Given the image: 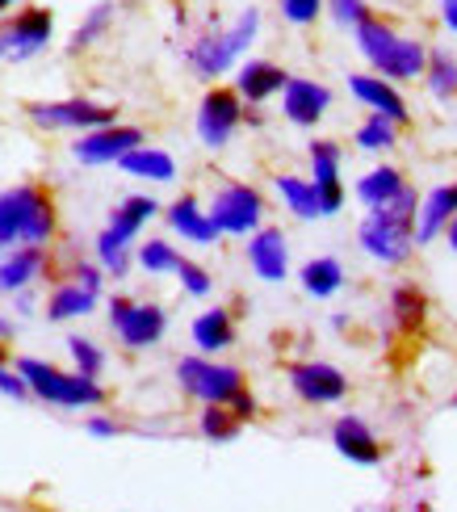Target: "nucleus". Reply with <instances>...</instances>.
I'll return each instance as SVG.
<instances>
[{
    "label": "nucleus",
    "instance_id": "obj_29",
    "mask_svg": "<svg viewBox=\"0 0 457 512\" xmlns=\"http://www.w3.org/2000/svg\"><path fill=\"white\" fill-rule=\"evenodd\" d=\"M344 282H348V269H344L340 256H332V252L311 256V261L298 265V286H302V294L319 298V303H323V298H336V294L344 290Z\"/></svg>",
    "mask_w": 457,
    "mask_h": 512
},
{
    "label": "nucleus",
    "instance_id": "obj_44",
    "mask_svg": "<svg viewBox=\"0 0 457 512\" xmlns=\"http://www.w3.org/2000/svg\"><path fill=\"white\" fill-rule=\"evenodd\" d=\"M0 395H5V399H13V403H26V399H30L26 378H21L13 366H5V370H0Z\"/></svg>",
    "mask_w": 457,
    "mask_h": 512
},
{
    "label": "nucleus",
    "instance_id": "obj_34",
    "mask_svg": "<svg viewBox=\"0 0 457 512\" xmlns=\"http://www.w3.org/2000/svg\"><path fill=\"white\" fill-rule=\"evenodd\" d=\"M93 261L101 265L105 277H114V282H126L130 269H135V244H126L118 240L114 231H97V240H93Z\"/></svg>",
    "mask_w": 457,
    "mask_h": 512
},
{
    "label": "nucleus",
    "instance_id": "obj_16",
    "mask_svg": "<svg viewBox=\"0 0 457 512\" xmlns=\"http://www.w3.org/2000/svg\"><path fill=\"white\" fill-rule=\"evenodd\" d=\"M332 450L353 466H382L386 462V445H382L378 429L357 412H344L332 420Z\"/></svg>",
    "mask_w": 457,
    "mask_h": 512
},
{
    "label": "nucleus",
    "instance_id": "obj_6",
    "mask_svg": "<svg viewBox=\"0 0 457 512\" xmlns=\"http://www.w3.org/2000/svg\"><path fill=\"white\" fill-rule=\"evenodd\" d=\"M105 324L126 353H147L168 336V307L156 298L110 294L105 298Z\"/></svg>",
    "mask_w": 457,
    "mask_h": 512
},
{
    "label": "nucleus",
    "instance_id": "obj_25",
    "mask_svg": "<svg viewBox=\"0 0 457 512\" xmlns=\"http://www.w3.org/2000/svg\"><path fill=\"white\" fill-rule=\"evenodd\" d=\"M407 185H411V181H407V173H403L399 164L378 160V164H369L365 173L357 177L353 198H357L365 210H378V206H390V202H395Z\"/></svg>",
    "mask_w": 457,
    "mask_h": 512
},
{
    "label": "nucleus",
    "instance_id": "obj_33",
    "mask_svg": "<svg viewBox=\"0 0 457 512\" xmlns=\"http://www.w3.org/2000/svg\"><path fill=\"white\" fill-rule=\"evenodd\" d=\"M114 13H118V5L114 0H101V5H93L89 13H84V21L72 30V38H68V55L72 59H80V55H89L97 42L110 34V26H114Z\"/></svg>",
    "mask_w": 457,
    "mask_h": 512
},
{
    "label": "nucleus",
    "instance_id": "obj_10",
    "mask_svg": "<svg viewBox=\"0 0 457 512\" xmlns=\"http://www.w3.org/2000/svg\"><path fill=\"white\" fill-rule=\"evenodd\" d=\"M193 131L206 152H227L231 139L244 131V101L235 97L231 84H210L193 114Z\"/></svg>",
    "mask_w": 457,
    "mask_h": 512
},
{
    "label": "nucleus",
    "instance_id": "obj_39",
    "mask_svg": "<svg viewBox=\"0 0 457 512\" xmlns=\"http://www.w3.org/2000/svg\"><path fill=\"white\" fill-rule=\"evenodd\" d=\"M177 277V286H181V294H189V298H210L214 294V273L202 265V261H181V269L172 273Z\"/></svg>",
    "mask_w": 457,
    "mask_h": 512
},
{
    "label": "nucleus",
    "instance_id": "obj_24",
    "mask_svg": "<svg viewBox=\"0 0 457 512\" xmlns=\"http://www.w3.org/2000/svg\"><path fill=\"white\" fill-rule=\"evenodd\" d=\"M453 215H457V181L432 185L428 194L420 198V206H416V248L437 244Z\"/></svg>",
    "mask_w": 457,
    "mask_h": 512
},
{
    "label": "nucleus",
    "instance_id": "obj_18",
    "mask_svg": "<svg viewBox=\"0 0 457 512\" xmlns=\"http://www.w3.org/2000/svg\"><path fill=\"white\" fill-rule=\"evenodd\" d=\"M51 269H55L51 248L17 244L9 252H0V294L13 298L21 290H38V282H47Z\"/></svg>",
    "mask_w": 457,
    "mask_h": 512
},
{
    "label": "nucleus",
    "instance_id": "obj_38",
    "mask_svg": "<svg viewBox=\"0 0 457 512\" xmlns=\"http://www.w3.org/2000/svg\"><path fill=\"white\" fill-rule=\"evenodd\" d=\"M198 433H202L206 441L227 445V441H235L239 433H244V424H239L227 408H198Z\"/></svg>",
    "mask_w": 457,
    "mask_h": 512
},
{
    "label": "nucleus",
    "instance_id": "obj_8",
    "mask_svg": "<svg viewBox=\"0 0 457 512\" xmlns=\"http://www.w3.org/2000/svg\"><path fill=\"white\" fill-rule=\"evenodd\" d=\"M26 118L38 131H68V135H84L97 131V126L118 122V105H105L93 97H59V101H26Z\"/></svg>",
    "mask_w": 457,
    "mask_h": 512
},
{
    "label": "nucleus",
    "instance_id": "obj_23",
    "mask_svg": "<svg viewBox=\"0 0 457 512\" xmlns=\"http://www.w3.org/2000/svg\"><path fill=\"white\" fill-rule=\"evenodd\" d=\"M189 340H193V349H198L202 357H223L227 349H235V340H239V324H235V311L231 307H206L193 315V324H189Z\"/></svg>",
    "mask_w": 457,
    "mask_h": 512
},
{
    "label": "nucleus",
    "instance_id": "obj_43",
    "mask_svg": "<svg viewBox=\"0 0 457 512\" xmlns=\"http://www.w3.org/2000/svg\"><path fill=\"white\" fill-rule=\"evenodd\" d=\"M227 412H231L239 424H252V420H260V399H256V391H252V387H244L239 395H231Z\"/></svg>",
    "mask_w": 457,
    "mask_h": 512
},
{
    "label": "nucleus",
    "instance_id": "obj_36",
    "mask_svg": "<svg viewBox=\"0 0 457 512\" xmlns=\"http://www.w3.org/2000/svg\"><path fill=\"white\" fill-rule=\"evenodd\" d=\"M63 349H68V357H72V370L84 374V378H101L105 366H110V353L101 349V340L84 336V332H68Z\"/></svg>",
    "mask_w": 457,
    "mask_h": 512
},
{
    "label": "nucleus",
    "instance_id": "obj_15",
    "mask_svg": "<svg viewBox=\"0 0 457 512\" xmlns=\"http://www.w3.org/2000/svg\"><path fill=\"white\" fill-rule=\"evenodd\" d=\"M244 261L256 273V282L281 286L290 277V236L277 223H265L244 240Z\"/></svg>",
    "mask_w": 457,
    "mask_h": 512
},
{
    "label": "nucleus",
    "instance_id": "obj_50",
    "mask_svg": "<svg viewBox=\"0 0 457 512\" xmlns=\"http://www.w3.org/2000/svg\"><path fill=\"white\" fill-rule=\"evenodd\" d=\"M13 9H21V0H0V17H9Z\"/></svg>",
    "mask_w": 457,
    "mask_h": 512
},
{
    "label": "nucleus",
    "instance_id": "obj_20",
    "mask_svg": "<svg viewBox=\"0 0 457 512\" xmlns=\"http://www.w3.org/2000/svg\"><path fill=\"white\" fill-rule=\"evenodd\" d=\"M164 223H168V231L177 240H185V244H193V248H214L219 244V231H214V223H210V215H206V202L198 198V194H181V198H172L164 210Z\"/></svg>",
    "mask_w": 457,
    "mask_h": 512
},
{
    "label": "nucleus",
    "instance_id": "obj_45",
    "mask_svg": "<svg viewBox=\"0 0 457 512\" xmlns=\"http://www.w3.org/2000/svg\"><path fill=\"white\" fill-rule=\"evenodd\" d=\"M13 319H34L38 315V290H21V294H13V311H9Z\"/></svg>",
    "mask_w": 457,
    "mask_h": 512
},
{
    "label": "nucleus",
    "instance_id": "obj_19",
    "mask_svg": "<svg viewBox=\"0 0 457 512\" xmlns=\"http://www.w3.org/2000/svg\"><path fill=\"white\" fill-rule=\"evenodd\" d=\"M286 80H290V72L281 68V63H273V59H244L235 68L231 89H235V97L244 101V105H260V110H265L269 101L281 97Z\"/></svg>",
    "mask_w": 457,
    "mask_h": 512
},
{
    "label": "nucleus",
    "instance_id": "obj_9",
    "mask_svg": "<svg viewBox=\"0 0 457 512\" xmlns=\"http://www.w3.org/2000/svg\"><path fill=\"white\" fill-rule=\"evenodd\" d=\"M55 38V13L47 5H21L17 13L0 17V59L5 63H30L51 47Z\"/></svg>",
    "mask_w": 457,
    "mask_h": 512
},
{
    "label": "nucleus",
    "instance_id": "obj_5",
    "mask_svg": "<svg viewBox=\"0 0 457 512\" xmlns=\"http://www.w3.org/2000/svg\"><path fill=\"white\" fill-rule=\"evenodd\" d=\"M177 387L185 399H193L198 408H227L231 395H239L248 387V374L223 357H202V353H185L177 357Z\"/></svg>",
    "mask_w": 457,
    "mask_h": 512
},
{
    "label": "nucleus",
    "instance_id": "obj_37",
    "mask_svg": "<svg viewBox=\"0 0 457 512\" xmlns=\"http://www.w3.org/2000/svg\"><path fill=\"white\" fill-rule=\"evenodd\" d=\"M395 38H399V30L390 26V21H386L382 13H369V17L361 21V26L353 30V42H357V51H361V59H365V63H374L378 55H386V47H390Z\"/></svg>",
    "mask_w": 457,
    "mask_h": 512
},
{
    "label": "nucleus",
    "instance_id": "obj_49",
    "mask_svg": "<svg viewBox=\"0 0 457 512\" xmlns=\"http://www.w3.org/2000/svg\"><path fill=\"white\" fill-rule=\"evenodd\" d=\"M441 240H445V244H449V252L457 256V215H453V219H449V227L441 231Z\"/></svg>",
    "mask_w": 457,
    "mask_h": 512
},
{
    "label": "nucleus",
    "instance_id": "obj_17",
    "mask_svg": "<svg viewBox=\"0 0 457 512\" xmlns=\"http://www.w3.org/2000/svg\"><path fill=\"white\" fill-rule=\"evenodd\" d=\"M348 97L353 101H361L369 114H382V118H390L403 131V126H411V105H407V97H403V89L399 84H390V80H382V76H374V72H348Z\"/></svg>",
    "mask_w": 457,
    "mask_h": 512
},
{
    "label": "nucleus",
    "instance_id": "obj_32",
    "mask_svg": "<svg viewBox=\"0 0 457 512\" xmlns=\"http://www.w3.org/2000/svg\"><path fill=\"white\" fill-rule=\"evenodd\" d=\"M420 80L432 101H453L457 97V55L449 47H428V63Z\"/></svg>",
    "mask_w": 457,
    "mask_h": 512
},
{
    "label": "nucleus",
    "instance_id": "obj_48",
    "mask_svg": "<svg viewBox=\"0 0 457 512\" xmlns=\"http://www.w3.org/2000/svg\"><path fill=\"white\" fill-rule=\"evenodd\" d=\"M441 21H445V30L457 38V0H441Z\"/></svg>",
    "mask_w": 457,
    "mask_h": 512
},
{
    "label": "nucleus",
    "instance_id": "obj_51",
    "mask_svg": "<svg viewBox=\"0 0 457 512\" xmlns=\"http://www.w3.org/2000/svg\"><path fill=\"white\" fill-rule=\"evenodd\" d=\"M5 366H13V353H9V345H0V370Z\"/></svg>",
    "mask_w": 457,
    "mask_h": 512
},
{
    "label": "nucleus",
    "instance_id": "obj_41",
    "mask_svg": "<svg viewBox=\"0 0 457 512\" xmlns=\"http://www.w3.org/2000/svg\"><path fill=\"white\" fill-rule=\"evenodd\" d=\"M277 9H281V17H286L290 26L307 30L323 17V0H277Z\"/></svg>",
    "mask_w": 457,
    "mask_h": 512
},
{
    "label": "nucleus",
    "instance_id": "obj_40",
    "mask_svg": "<svg viewBox=\"0 0 457 512\" xmlns=\"http://www.w3.org/2000/svg\"><path fill=\"white\" fill-rule=\"evenodd\" d=\"M374 13L365 0H323V17H332L340 30H357L361 21Z\"/></svg>",
    "mask_w": 457,
    "mask_h": 512
},
{
    "label": "nucleus",
    "instance_id": "obj_22",
    "mask_svg": "<svg viewBox=\"0 0 457 512\" xmlns=\"http://www.w3.org/2000/svg\"><path fill=\"white\" fill-rule=\"evenodd\" d=\"M386 315H390V324H395L399 336H420L428 328L432 303H428V294L420 290V282L399 277V282L386 290Z\"/></svg>",
    "mask_w": 457,
    "mask_h": 512
},
{
    "label": "nucleus",
    "instance_id": "obj_13",
    "mask_svg": "<svg viewBox=\"0 0 457 512\" xmlns=\"http://www.w3.org/2000/svg\"><path fill=\"white\" fill-rule=\"evenodd\" d=\"M147 143V131L135 122H110V126H97V131H84L72 139V160L84 164V168H118V160L126 152H135V147Z\"/></svg>",
    "mask_w": 457,
    "mask_h": 512
},
{
    "label": "nucleus",
    "instance_id": "obj_2",
    "mask_svg": "<svg viewBox=\"0 0 457 512\" xmlns=\"http://www.w3.org/2000/svg\"><path fill=\"white\" fill-rule=\"evenodd\" d=\"M59 240V202L42 181L0 189V252L17 244L51 248Z\"/></svg>",
    "mask_w": 457,
    "mask_h": 512
},
{
    "label": "nucleus",
    "instance_id": "obj_26",
    "mask_svg": "<svg viewBox=\"0 0 457 512\" xmlns=\"http://www.w3.org/2000/svg\"><path fill=\"white\" fill-rule=\"evenodd\" d=\"M97 307H101V294L84 290L76 282H55L47 290V298H42V315H47L51 324H76V319L97 315Z\"/></svg>",
    "mask_w": 457,
    "mask_h": 512
},
{
    "label": "nucleus",
    "instance_id": "obj_30",
    "mask_svg": "<svg viewBox=\"0 0 457 512\" xmlns=\"http://www.w3.org/2000/svg\"><path fill=\"white\" fill-rule=\"evenodd\" d=\"M273 194L281 198V206H286V215H294L298 223L323 219V215H319V194H315V185L302 177V173H277V177H273Z\"/></svg>",
    "mask_w": 457,
    "mask_h": 512
},
{
    "label": "nucleus",
    "instance_id": "obj_1",
    "mask_svg": "<svg viewBox=\"0 0 457 512\" xmlns=\"http://www.w3.org/2000/svg\"><path fill=\"white\" fill-rule=\"evenodd\" d=\"M416 206L420 189L407 185L390 206L365 210L357 223V248L382 269H407L416 256Z\"/></svg>",
    "mask_w": 457,
    "mask_h": 512
},
{
    "label": "nucleus",
    "instance_id": "obj_4",
    "mask_svg": "<svg viewBox=\"0 0 457 512\" xmlns=\"http://www.w3.org/2000/svg\"><path fill=\"white\" fill-rule=\"evenodd\" d=\"M256 34H260V9H244L231 26L210 21V26L185 47L189 72L198 80H223L227 72L239 68V59H244V51L256 42Z\"/></svg>",
    "mask_w": 457,
    "mask_h": 512
},
{
    "label": "nucleus",
    "instance_id": "obj_31",
    "mask_svg": "<svg viewBox=\"0 0 457 512\" xmlns=\"http://www.w3.org/2000/svg\"><path fill=\"white\" fill-rule=\"evenodd\" d=\"M399 139H403V131L390 118H382V114H365L353 126V147H357V152H365V156H374V160H386L399 147Z\"/></svg>",
    "mask_w": 457,
    "mask_h": 512
},
{
    "label": "nucleus",
    "instance_id": "obj_46",
    "mask_svg": "<svg viewBox=\"0 0 457 512\" xmlns=\"http://www.w3.org/2000/svg\"><path fill=\"white\" fill-rule=\"evenodd\" d=\"M265 110H260V105H244V126L248 131H265Z\"/></svg>",
    "mask_w": 457,
    "mask_h": 512
},
{
    "label": "nucleus",
    "instance_id": "obj_14",
    "mask_svg": "<svg viewBox=\"0 0 457 512\" xmlns=\"http://www.w3.org/2000/svg\"><path fill=\"white\" fill-rule=\"evenodd\" d=\"M332 89L323 80H311V76H290L286 89H281L277 105H281V118L298 131H315V126L332 114Z\"/></svg>",
    "mask_w": 457,
    "mask_h": 512
},
{
    "label": "nucleus",
    "instance_id": "obj_3",
    "mask_svg": "<svg viewBox=\"0 0 457 512\" xmlns=\"http://www.w3.org/2000/svg\"><path fill=\"white\" fill-rule=\"evenodd\" d=\"M13 370L26 378L30 399L47 403V408L59 412H101L110 403V391H105L101 378H84L76 370H63L47 357H13Z\"/></svg>",
    "mask_w": 457,
    "mask_h": 512
},
{
    "label": "nucleus",
    "instance_id": "obj_11",
    "mask_svg": "<svg viewBox=\"0 0 457 512\" xmlns=\"http://www.w3.org/2000/svg\"><path fill=\"white\" fill-rule=\"evenodd\" d=\"M286 382L298 403H307V408H336V403L348 399L353 391V382L340 366L323 357H302V361H290L286 366Z\"/></svg>",
    "mask_w": 457,
    "mask_h": 512
},
{
    "label": "nucleus",
    "instance_id": "obj_35",
    "mask_svg": "<svg viewBox=\"0 0 457 512\" xmlns=\"http://www.w3.org/2000/svg\"><path fill=\"white\" fill-rule=\"evenodd\" d=\"M181 248L172 244L168 236H151V240H139L135 244V265L147 273V277H172L181 269Z\"/></svg>",
    "mask_w": 457,
    "mask_h": 512
},
{
    "label": "nucleus",
    "instance_id": "obj_52",
    "mask_svg": "<svg viewBox=\"0 0 457 512\" xmlns=\"http://www.w3.org/2000/svg\"><path fill=\"white\" fill-rule=\"evenodd\" d=\"M453 408H457V391H453Z\"/></svg>",
    "mask_w": 457,
    "mask_h": 512
},
{
    "label": "nucleus",
    "instance_id": "obj_12",
    "mask_svg": "<svg viewBox=\"0 0 457 512\" xmlns=\"http://www.w3.org/2000/svg\"><path fill=\"white\" fill-rule=\"evenodd\" d=\"M307 181L319 194V215L336 219L348 206V189H344V147L336 139H311L307 143Z\"/></svg>",
    "mask_w": 457,
    "mask_h": 512
},
{
    "label": "nucleus",
    "instance_id": "obj_42",
    "mask_svg": "<svg viewBox=\"0 0 457 512\" xmlns=\"http://www.w3.org/2000/svg\"><path fill=\"white\" fill-rule=\"evenodd\" d=\"M84 433H89L93 441H114V437L126 433V424L110 412H93V416H84Z\"/></svg>",
    "mask_w": 457,
    "mask_h": 512
},
{
    "label": "nucleus",
    "instance_id": "obj_21",
    "mask_svg": "<svg viewBox=\"0 0 457 512\" xmlns=\"http://www.w3.org/2000/svg\"><path fill=\"white\" fill-rule=\"evenodd\" d=\"M428 47H432V42H424V38L399 34V38L386 47V55H378L374 63H369V72L382 76V80H390V84L420 80V76H424V63H428Z\"/></svg>",
    "mask_w": 457,
    "mask_h": 512
},
{
    "label": "nucleus",
    "instance_id": "obj_27",
    "mask_svg": "<svg viewBox=\"0 0 457 512\" xmlns=\"http://www.w3.org/2000/svg\"><path fill=\"white\" fill-rule=\"evenodd\" d=\"M118 168H122L130 181H147V185H172V181L181 177L177 156L164 152V147H151V143L135 147V152H126L118 160Z\"/></svg>",
    "mask_w": 457,
    "mask_h": 512
},
{
    "label": "nucleus",
    "instance_id": "obj_7",
    "mask_svg": "<svg viewBox=\"0 0 457 512\" xmlns=\"http://www.w3.org/2000/svg\"><path fill=\"white\" fill-rule=\"evenodd\" d=\"M206 215L219 231V240H248L252 231L269 223V198L252 181H223L214 185Z\"/></svg>",
    "mask_w": 457,
    "mask_h": 512
},
{
    "label": "nucleus",
    "instance_id": "obj_47",
    "mask_svg": "<svg viewBox=\"0 0 457 512\" xmlns=\"http://www.w3.org/2000/svg\"><path fill=\"white\" fill-rule=\"evenodd\" d=\"M17 340V319L9 311H0V345H13Z\"/></svg>",
    "mask_w": 457,
    "mask_h": 512
},
{
    "label": "nucleus",
    "instance_id": "obj_28",
    "mask_svg": "<svg viewBox=\"0 0 457 512\" xmlns=\"http://www.w3.org/2000/svg\"><path fill=\"white\" fill-rule=\"evenodd\" d=\"M160 202L151 198V194H126L114 210H110V219H105V231H114L118 240H126V244H139V236L147 231V223L160 215Z\"/></svg>",
    "mask_w": 457,
    "mask_h": 512
}]
</instances>
